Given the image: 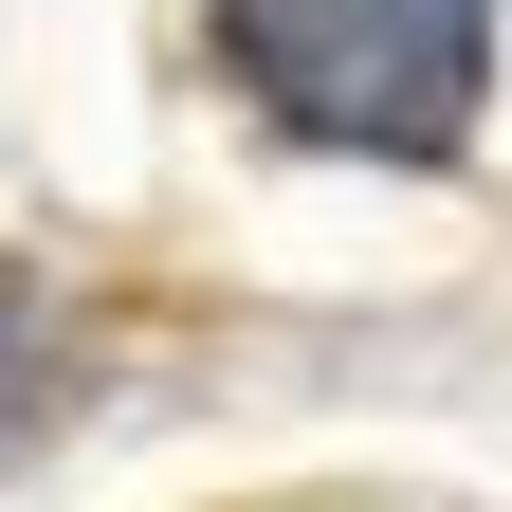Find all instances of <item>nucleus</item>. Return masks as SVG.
Returning a JSON list of instances; mask_svg holds the SVG:
<instances>
[{"label": "nucleus", "mask_w": 512, "mask_h": 512, "mask_svg": "<svg viewBox=\"0 0 512 512\" xmlns=\"http://www.w3.org/2000/svg\"><path fill=\"white\" fill-rule=\"evenodd\" d=\"M55 403V311H37V275H0V421H37Z\"/></svg>", "instance_id": "nucleus-2"}, {"label": "nucleus", "mask_w": 512, "mask_h": 512, "mask_svg": "<svg viewBox=\"0 0 512 512\" xmlns=\"http://www.w3.org/2000/svg\"><path fill=\"white\" fill-rule=\"evenodd\" d=\"M220 55L256 74V110L311 128V147L439 165V147L476 128L494 0H220Z\"/></svg>", "instance_id": "nucleus-1"}]
</instances>
